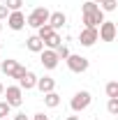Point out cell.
I'll return each instance as SVG.
<instances>
[{
	"instance_id": "10",
	"label": "cell",
	"mask_w": 118,
	"mask_h": 120,
	"mask_svg": "<svg viewBox=\"0 0 118 120\" xmlns=\"http://www.w3.org/2000/svg\"><path fill=\"white\" fill-rule=\"evenodd\" d=\"M7 26L14 30V32H19V30L26 28V14L19 9V12H9V16H7Z\"/></svg>"
},
{
	"instance_id": "21",
	"label": "cell",
	"mask_w": 118,
	"mask_h": 120,
	"mask_svg": "<svg viewBox=\"0 0 118 120\" xmlns=\"http://www.w3.org/2000/svg\"><path fill=\"white\" fill-rule=\"evenodd\" d=\"M51 32H53V28H51L49 23H44L42 28H37V37H39V39H44V37H49Z\"/></svg>"
},
{
	"instance_id": "28",
	"label": "cell",
	"mask_w": 118,
	"mask_h": 120,
	"mask_svg": "<svg viewBox=\"0 0 118 120\" xmlns=\"http://www.w3.org/2000/svg\"><path fill=\"white\" fill-rule=\"evenodd\" d=\"M2 92H5V86H2V83H0V97H2Z\"/></svg>"
},
{
	"instance_id": "32",
	"label": "cell",
	"mask_w": 118,
	"mask_h": 120,
	"mask_svg": "<svg viewBox=\"0 0 118 120\" xmlns=\"http://www.w3.org/2000/svg\"><path fill=\"white\" fill-rule=\"evenodd\" d=\"M0 49H2V44H0Z\"/></svg>"
},
{
	"instance_id": "16",
	"label": "cell",
	"mask_w": 118,
	"mask_h": 120,
	"mask_svg": "<svg viewBox=\"0 0 118 120\" xmlns=\"http://www.w3.org/2000/svg\"><path fill=\"white\" fill-rule=\"evenodd\" d=\"M44 104L49 106V109H56V106L60 104V95L56 92V90H51V92H46V95H44Z\"/></svg>"
},
{
	"instance_id": "30",
	"label": "cell",
	"mask_w": 118,
	"mask_h": 120,
	"mask_svg": "<svg viewBox=\"0 0 118 120\" xmlns=\"http://www.w3.org/2000/svg\"><path fill=\"white\" fill-rule=\"evenodd\" d=\"M0 32H2V21H0Z\"/></svg>"
},
{
	"instance_id": "7",
	"label": "cell",
	"mask_w": 118,
	"mask_h": 120,
	"mask_svg": "<svg viewBox=\"0 0 118 120\" xmlns=\"http://www.w3.org/2000/svg\"><path fill=\"white\" fill-rule=\"evenodd\" d=\"M83 14V28H97L104 21V12L102 9H95V12H81Z\"/></svg>"
},
{
	"instance_id": "24",
	"label": "cell",
	"mask_w": 118,
	"mask_h": 120,
	"mask_svg": "<svg viewBox=\"0 0 118 120\" xmlns=\"http://www.w3.org/2000/svg\"><path fill=\"white\" fill-rule=\"evenodd\" d=\"M7 16H9V9H7L5 5H0V21H2V19H7Z\"/></svg>"
},
{
	"instance_id": "17",
	"label": "cell",
	"mask_w": 118,
	"mask_h": 120,
	"mask_svg": "<svg viewBox=\"0 0 118 120\" xmlns=\"http://www.w3.org/2000/svg\"><path fill=\"white\" fill-rule=\"evenodd\" d=\"M116 7H118V0H102L100 2L102 12H116Z\"/></svg>"
},
{
	"instance_id": "4",
	"label": "cell",
	"mask_w": 118,
	"mask_h": 120,
	"mask_svg": "<svg viewBox=\"0 0 118 120\" xmlns=\"http://www.w3.org/2000/svg\"><path fill=\"white\" fill-rule=\"evenodd\" d=\"M65 62H67L70 72H74V74H83V72L90 67L88 58H83V56H74V53H70V56L65 58Z\"/></svg>"
},
{
	"instance_id": "2",
	"label": "cell",
	"mask_w": 118,
	"mask_h": 120,
	"mask_svg": "<svg viewBox=\"0 0 118 120\" xmlns=\"http://www.w3.org/2000/svg\"><path fill=\"white\" fill-rule=\"evenodd\" d=\"M49 14H51V12H49L46 7H35L28 14V19H26V26H30V28H35V30L42 28L46 21H49Z\"/></svg>"
},
{
	"instance_id": "15",
	"label": "cell",
	"mask_w": 118,
	"mask_h": 120,
	"mask_svg": "<svg viewBox=\"0 0 118 120\" xmlns=\"http://www.w3.org/2000/svg\"><path fill=\"white\" fill-rule=\"evenodd\" d=\"M42 42H44V49H53V51H56V49H58L60 44H63V37H60L58 32H56V30H53V32H51V35H49V37H44V39H42Z\"/></svg>"
},
{
	"instance_id": "14",
	"label": "cell",
	"mask_w": 118,
	"mask_h": 120,
	"mask_svg": "<svg viewBox=\"0 0 118 120\" xmlns=\"http://www.w3.org/2000/svg\"><path fill=\"white\" fill-rule=\"evenodd\" d=\"M26 49H28V51H32V53H39V51L44 49V42H42L37 35H30L28 39H26Z\"/></svg>"
},
{
	"instance_id": "19",
	"label": "cell",
	"mask_w": 118,
	"mask_h": 120,
	"mask_svg": "<svg viewBox=\"0 0 118 120\" xmlns=\"http://www.w3.org/2000/svg\"><path fill=\"white\" fill-rule=\"evenodd\" d=\"M5 7H7L9 12H19V9L23 7V0H7V2H5Z\"/></svg>"
},
{
	"instance_id": "20",
	"label": "cell",
	"mask_w": 118,
	"mask_h": 120,
	"mask_svg": "<svg viewBox=\"0 0 118 120\" xmlns=\"http://www.w3.org/2000/svg\"><path fill=\"white\" fill-rule=\"evenodd\" d=\"M106 111H109L111 116H116V113H118V97H109V104H106Z\"/></svg>"
},
{
	"instance_id": "23",
	"label": "cell",
	"mask_w": 118,
	"mask_h": 120,
	"mask_svg": "<svg viewBox=\"0 0 118 120\" xmlns=\"http://www.w3.org/2000/svg\"><path fill=\"white\" fill-rule=\"evenodd\" d=\"M9 113H12V106L7 102H0V118H9Z\"/></svg>"
},
{
	"instance_id": "12",
	"label": "cell",
	"mask_w": 118,
	"mask_h": 120,
	"mask_svg": "<svg viewBox=\"0 0 118 120\" xmlns=\"http://www.w3.org/2000/svg\"><path fill=\"white\" fill-rule=\"evenodd\" d=\"M46 23H49L51 28L56 30V32H58V30L63 28L65 23H67V16L63 14V12H51V14H49V21H46Z\"/></svg>"
},
{
	"instance_id": "29",
	"label": "cell",
	"mask_w": 118,
	"mask_h": 120,
	"mask_svg": "<svg viewBox=\"0 0 118 120\" xmlns=\"http://www.w3.org/2000/svg\"><path fill=\"white\" fill-rule=\"evenodd\" d=\"M93 2H97V5H100V2H102V0H93Z\"/></svg>"
},
{
	"instance_id": "25",
	"label": "cell",
	"mask_w": 118,
	"mask_h": 120,
	"mask_svg": "<svg viewBox=\"0 0 118 120\" xmlns=\"http://www.w3.org/2000/svg\"><path fill=\"white\" fill-rule=\"evenodd\" d=\"M32 120H51V118H49V116H44V113H35V116H32Z\"/></svg>"
},
{
	"instance_id": "1",
	"label": "cell",
	"mask_w": 118,
	"mask_h": 120,
	"mask_svg": "<svg viewBox=\"0 0 118 120\" xmlns=\"http://www.w3.org/2000/svg\"><path fill=\"white\" fill-rule=\"evenodd\" d=\"M0 69H2V74H7V79H21V76L26 74L28 69L19 62V60H14V58H7V60H2V65H0Z\"/></svg>"
},
{
	"instance_id": "27",
	"label": "cell",
	"mask_w": 118,
	"mask_h": 120,
	"mask_svg": "<svg viewBox=\"0 0 118 120\" xmlns=\"http://www.w3.org/2000/svg\"><path fill=\"white\" fill-rule=\"evenodd\" d=\"M65 120H79V118H76V116H67Z\"/></svg>"
},
{
	"instance_id": "8",
	"label": "cell",
	"mask_w": 118,
	"mask_h": 120,
	"mask_svg": "<svg viewBox=\"0 0 118 120\" xmlns=\"http://www.w3.org/2000/svg\"><path fill=\"white\" fill-rule=\"evenodd\" d=\"M39 60H42L44 69H56L58 67V56H56L53 49H42L39 51Z\"/></svg>"
},
{
	"instance_id": "31",
	"label": "cell",
	"mask_w": 118,
	"mask_h": 120,
	"mask_svg": "<svg viewBox=\"0 0 118 120\" xmlns=\"http://www.w3.org/2000/svg\"><path fill=\"white\" fill-rule=\"evenodd\" d=\"M0 120H9V118H0Z\"/></svg>"
},
{
	"instance_id": "3",
	"label": "cell",
	"mask_w": 118,
	"mask_h": 120,
	"mask_svg": "<svg viewBox=\"0 0 118 120\" xmlns=\"http://www.w3.org/2000/svg\"><path fill=\"white\" fill-rule=\"evenodd\" d=\"M90 102H93V95H90L88 90H79V92L72 97L70 106H72L74 113H81V111H86V109L90 106Z\"/></svg>"
},
{
	"instance_id": "26",
	"label": "cell",
	"mask_w": 118,
	"mask_h": 120,
	"mask_svg": "<svg viewBox=\"0 0 118 120\" xmlns=\"http://www.w3.org/2000/svg\"><path fill=\"white\" fill-rule=\"evenodd\" d=\"M12 120H28V116H26V113H16Z\"/></svg>"
},
{
	"instance_id": "5",
	"label": "cell",
	"mask_w": 118,
	"mask_h": 120,
	"mask_svg": "<svg viewBox=\"0 0 118 120\" xmlns=\"http://www.w3.org/2000/svg\"><path fill=\"white\" fill-rule=\"evenodd\" d=\"M2 97H5V102L12 106V109L23 104V90L19 88V86H7L5 92H2Z\"/></svg>"
},
{
	"instance_id": "22",
	"label": "cell",
	"mask_w": 118,
	"mask_h": 120,
	"mask_svg": "<svg viewBox=\"0 0 118 120\" xmlns=\"http://www.w3.org/2000/svg\"><path fill=\"white\" fill-rule=\"evenodd\" d=\"M56 56H58V60H65L67 56H70V49H67L65 44H60L58 49H56Z\"/></svg>"
},
{
	"instance_id": "18",
	"label": "cell",
	"mask_w": 118,
	"mask_h": 120,
	"mask_svg": "<svg viewBox=\"0 0 118 120\" xmlns=\"http://www.w3.org/2000/svg\"><path fill=\"white\" fill-rule=\"evenodd\" d=\"M106 97H118V81H109L106 83Z\"/></svg>"
},
{
	"instance_id": "11",
	"label": "cell",
	"mask_w": 118,
	"mask_h": 120,
	"mask_svg": "<svg viewBox=\"0 0 118 120\" xmlns=\"http://www.w3.org/2000/svg\"><path fill=\"white\" fill-rule=\"evenodd\" d=\"M35 88L39 90L42 95H46V92H51V90H56V81L51 79V76H37V83H35Z\"/></svg>"
},
{
	"instance_id": "13",
	"label": "cell",
	"mask_w": 118,
	"mask_h": 120,
	"mask_svg": "<svg viewBox=\"0 0 118 120\" xmlns=\"http://www.w3.org/2000/svg\"><path fill=\"white\" fill-rule=\"evenodd\" d=\"M35 83H37V76L32 74L30 69L19 79V88H21V90H32V88H35Z\"/></svg>"
},
{
	"instance_id": "9",
	"label": "cell",
	"mask_w": 118,
	"mask_h": 120,
	"mask_svg": "<svg viewBox=\"0 0 118 120\" xmlns=\"http://www.w3.org/2000/svg\"><path fill=\"white\" fill-rule=\"evenodd\" d=\"M97 39H100V37H97V28H83L79 32V44L86 46V49H90Z\"/></svg>"
},
{
	"instance_id": "6",
	"label": "cell",
	"mask_w": 118,
	"mask_h": 120,
	"mask_svg": "<svg viewBox=\"0 0 118 120\" xmlns=\"http://www.w3.org/2000/svg\"><path fill=\"white\" fill-rule=\"evenodd\" d=\"M97 37H100L102 42H114V39H116V23L104 19L102 23L97 26Z\"/></svg>"
}]
</instances>
